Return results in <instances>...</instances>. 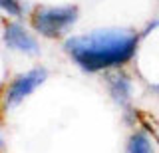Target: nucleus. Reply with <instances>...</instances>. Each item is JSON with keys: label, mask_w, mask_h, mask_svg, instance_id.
I'll return each instance as SVG.
<instances>
[{"label": "nucleus", "mask_w": 159, "mask_h": 153, "mask_svg": "<svg viewBox=\"0 0 159 153\" xmlns=\"http://www.w3.org/2000/svg\"><path fill=\"white\" fill-rule=\"evenodd\" d=\"M137 42L139 38L133 32L113 28L70 38L66 42V50L86 72H99L129 62L137 50Z\"/></svg>", "instance_id": "obj_1"}, {"label": "nucleus", "mask_w": 159, "mask_h": 153, "mask_svg": "<svg viewBox=\"0 0 159 153\" xmlns=\"http://www.w3.org/2000/svg\"><path fill=\"white\" fill-rule=\"evenodd\" d=\"M78 20L76 6L60 8H40L34 16V28L48 38H58Z\"/></svg>", "instance_id": "obj_2"}, {"label": "nucleus", "mask_w": 159, "mask_h": 153, "mask_svg": "<svg viewBox=\"0 0 159 153\" xmlns=\"http://www.w3.org/2000/svg\"><path fill=\"white\" fill-rule=\"evenodd\" d=\"M46 76L48 74H46V70H42V68H34V70L18 76L16 80L10 83V88L6 92V106L8 107L18 106L24 97H28L36 88H40L46 82Z\"/></svg>", "instance_id": "obj_3"}, {"label": "nucleus", "mask_w": 159, "mask_h": 153, "mask_svg": "<svg viewBox=\"0 0 159 153\" xmlns=\"http://www.w3.org/2000/svg\"><path fill=\"white\" fill-rule=\"evenodd\" d=\"M4 42L8 44L10 48L26 54H38V42L32 38V34H28L20 24L10 22L4 30Z\"/></svg>", "instance_id": "obj_4"}, {"label": "nucleus", "mask_w": 159, "mask_h": 153, "mask_svg": "<svg viewBox=\"0 0 159 153\" xmlns=\"http://www.w3.org/2000/svg\"><path fill=\"white\" fill-rule=\"evenodd\" d=\"M127 153H153V147L149 143L145 133H133L127 141Z\"/></svg>", "instance_id": "obj_5"}, {"label": "nucleus", "mask_w": 159, "mask_h": 153, "mask_svg": "<svg viewBox=\"0 0 159 153\" xmlns=\"http://www.w3.org/2000/svg\"><path fill=\"white\" fill-rule=\"evenodd\" d=\"M111 88V93L116 96L117 101H127L129 100V80L125 76H116L109 83Z\"/></svg>", "instance_id": "obj_6"}, {"label": "nucleus", "mask_w": 159, "mask_h": 153, "mask_svg": "<svg viewBox=\"0 0 159 153\" xmlns=\"http://www.w3.org/2000/svg\"><path fill=\"white\" fill-rule=\"evenodd\" d=\"M0 8L6 10L8 14H12V16H16V18L22 16V6L18 4V0H0Z\"/></svg>", "instance_id": "obj_7"}, {"label": "nucleus", "mask_w": 159, "mask_h": 153, "mask_svg": "<svg viewBox=\"0 0 159 153\" xmlns=\"http://www.w3.org/2000/svg\"><path fill=\"white\" fill-rule=\"evenodd\" d=\"M0 145H2V137H0Z\"/></svg>", "instance_id": "obj_8"}]
</instances>
